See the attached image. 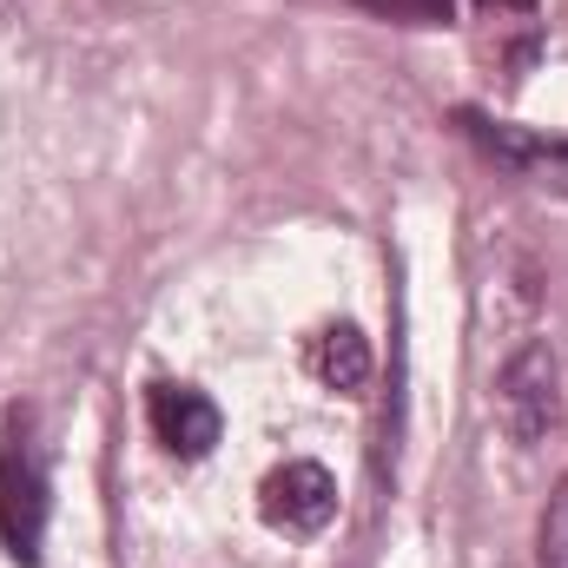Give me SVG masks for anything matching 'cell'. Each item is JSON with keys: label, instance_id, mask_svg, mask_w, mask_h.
<instances>
[{"label": "cell", "instance_id": "6da1fadb", "mask_svg": "<svg viewBox=\"0 0 568 568\" xmlns=\"http://www.w3.org/2000/svg\"><path fill=\"white\" fill-rule=\"evenodd\" d=\"M0 542L20 568H40L47 542V456L33 443V410H13L0 429Z\"/></svg>", "mask_w": 568, "mask_h": 568}, {"label": "cell", "instance_id": "7a4b0ae2", "mask_svg": "<svg viewBox=\"0 0 568 568\" xmlns=\"http://www.w3.org/2000/svg\"><path fill=\"white\" fill-rule=\"evenodd\" d=\"M496 410H503V429L516 443H542L556 417H562V371L549 357V344H523L503 377H496Z\"/></svg>", "mask_w": 568, "mask_h": 568}, {"label": "cell", "instance_id": "3957f363", "mask_svg": "<svg viewBox=\"0 0 568 568\" xmlns=\"http://www.w3.org/2000/svg\"><path fill=\"white\" fill-rule=\"evenodd\" d=\"M337 516V483L324 463H278L265 476V523L284 529V536H317L324 523Z\"/></svg>", "mask_w": 568, "mask_h": 568}, {"label": "cell", "instance_id": "277c9868", "mask_svg": "<svg viewBox=\"0 0 568 568\" xmlns=\"http://www.w3.org/2000/svg\"><path fill=\"white\" fill-rule=\"evenodd\" d=\"M145 417H152V436L172 449V456H205L212 443H219V404L205 397V390H192V384H152V397H145Z\"/></svg>", "mask_w": 568, "mask_h": 568}, {"label": "cell", "instance_id": "5b68a950", "mask_svg": "<svg viewBox=\"0 0 568 568\" xmlns=\"http://www.w3.org/2000/svg\"><path fill=\"white\" fill-rule=\"evenodd\" d=\"M463 120V133L483 145L489 159H503L509 172H523V179H562L568 185V140H542V133H523V126H503V120H489V113H476V106H463L456 113Z\"/></svg>", "mask_w": 568, "mask_h": 568}, {"label": "cell", "instance_id": "8992f818", "mask_svg": "<svg viewBox=\"0 0 568 568\" xmlns=\"http://www.w3.org/2000/svg\"><path fill=\"white\" fill-rule=\"evenodd\" d=\"M311 371H317V384H331V390H364V384H371V344H364V331H357V324H331V331L311 344Z\"/></svg>", "mask_w": 568, "mask_h": 568}, {"label": "cell", "instance_id": "52a82bcc", "mask_svg": "<svg viewBox=\"0 0 568 568\" xmlns=\"http://www.w3.org/2000/svg\"><path fill=\"white\" fill-rule=\"evenodd\" d=\"M364 13H377V20H397V27H443V20H456V0H357Z\"/></svg>", "mask_w": 568, "mask_h": 568}, {"label": "cell", "instance_id": "ba28073f", "mask_svg": "<svg viewBox=\"0 0 568 568\" xmlns=\"http://www.w3.org/2000/svg\"><path fill=\"white\" fill-rule=\"evenodd\" d=\"M542 568H568V476L556 483V496H549V509H542Z\"/></svg>", "mask_w": 568, "mask_h": 568}]
</instances>
